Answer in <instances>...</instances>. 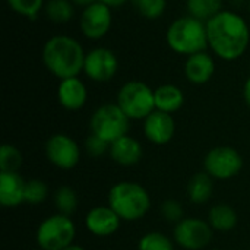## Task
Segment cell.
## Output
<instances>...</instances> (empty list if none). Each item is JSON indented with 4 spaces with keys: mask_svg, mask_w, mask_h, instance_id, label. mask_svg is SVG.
<instances>
[{
    "mask_svg": "<svg viewBox=\"0 0 250 250\" xmlns=\"http://www.w3.org/2000/svg\"><path fill=\"white\" fill-rule=\"evenodd\" d=\"M208 48L224 62L239 60L249 48L250 28L236 10L223 9L207 21Z\"/></svg>",
    "mask_w": 250,
    "mask_h": 250,
    "instance_id": "cell-1",
    "label": "cell"
},
{
    "mask_svg": "<svg viewBox=\"0 0 250 250\" xmlns=\"http://www.w3.org/2000/svg\"><path fill=\"white\" fill-rule=\"evenodd\" d=\"M85 57L82 44L66 34L50 37L41 51L44 67L59 81L79 76L83 72Z\"/></svg>",
    "mask_w": 250,
    "mask_h": 250,
    "instance_id": "cell-2",
    "label": "cell"
},
{
    "mask_svg": "<svg viewBox=\"0 0 250 250\" xmlns=\"http://www.w3.org/2000/svg\"><path fill=\"white\" fill-rule=\"evenodd\" d=\"M151 204L149 192L142 185L130 180L114 183L107 196V205L126 223L142 220L149 212Z\"/></svg>",
    "mask_w": 250,
    "mask_h": 250,
    "instance_id": "cell-3",
    "label": "cell"
},
{
    "mask_svg": "<svg viewBox=\"0 0 250 250\" xmlns=\"http://www.w3.org/2000/svg\"><path fill=\"white\" fill-rule=\"evenodd\" d=\"M166 42L171 51L186 57L195 53L207 51V22L190 15L180 16L168 25L166 32Z\"/></svg>",
    "mask_w": 250,
    "mask_h": 250,
    "instance_id": "cell-4",
    "label": "cell"
},
{
    "mask_svg": "<svg viewBox=\"0 0 250 250\" xmlns=\"http://www.w3.org/2000/svg\"><path fill=\"white\" fill-rule=\"evenodd\" d=\"M76 224L72 217L53 214L44 218L35 230L37 248L42 250H63L75 243Z\"/></svg>",
    "mask_w": 250,
    "mask_h": 250,
    "instance_id": "cell-5",
    "label": "cell"
},
{
    "mask_svg": "<svg viewBox=\"0 0 250 250\" xmlns=\"http://www.w3.org/2000/svg\"><path fill=\"white\" fill-rule=\"evenodd\" d=\"M117 105L130 120H145L155 111L154 89L142 81H127L120 86L116 97Z\"/></svg>",
    "mask_w": 250,
    "mask_h": 250,
    "instance_id": "cell-6",
    "label": "cell"
},
{
    "mask_svg": "<svg viewBox=\"0 0 250 250\" xmlns=\"http://www.w3.org/2000/svg\"><path fill=\"white\" fill-rule=\"evenodd\" d=\"M130 122L132 120L123 113L117 103H105L97 107L91 114L89 130L91 133L111 144L119 138L129 135Z\"/></svg>",
    "mask_w": 250,
    "mask_h": 250,
    "instance_id": "cell-7",
    "label": "cell"
},
{
    "mask_svg": "<svg viewBox=\"0 0 250 250\" xmlns=\"http://www.w3.org/2000/svg\"><path fill=\"white\" fill-rule=\"evenodd\" d=\"M243 168L242 154L229 145H220L209 149L204 158V171L214 180H230Z\"/></svg>",
    "mask_w": 250,
    "mask_h": 250,
    "instance_id": "cell-8",
    "label": "cell"
},
{
    "mask_svg": "<svg viewBox=\"0 0 250 250\" xmlns=\"http://www.w3.org/2000/svg\"><path fill=\"white\" fill-rule=\"evenodd\" d=\"M214 239V230L207 220L185 217L174 224L173 240L185 250H202L208 248Z\"/></svg>",
    "mask_w": 250,
    "mask_h": 250,
    "instance_id": "cell-9",
    "label": "cell"
},
{
    "mask_svg": "<svg viewBox=\"0 0 250 250\" xmlns=\"http://www.w3.org/2000/svg\"><path fill=\"white\" fill-rule=\"evenodd\" d=\"M44 152L50 164L63 171L73 170L81 161L79 144L66 133L51 135L45 141Z\"/></svg>",
    "mask_w": 250,
    "mask_h": 250,
    "instance_id": "cell-10",
    "label": "cell"
},
{
    "mask_svg": "<svg viewBox=\"0 0 250 250\" xmlns=\"http://www.w3.org/2000/svg\"><path fill=\"white\" fill-rule=\"evenodd\" d=\"M119 72V57L107 47H95L86 53L83 73L97 83L110 82Z\"/></svg>",
    "mask_w": 250,
    "mask_h": 250,
    "instance_id": "cell-11",
    "label": "cell"
},
{
    "mask_svg": "<svg viewBox=\"0 0 250 250\" xmlns=\"http://www.w3.org/2000/svg\"><path fill=\"white\" fill-rule=\"evenodd\" d=\"M113 23V12L107 4L97 1L85 9H82L79 16V29L88 40L104 38Z\"/></svg>",
    "mask_w": 250,
    "mask_h": 250,
    "instance_id": "cell-12",
    "label": "cell"
},
{
    "mask_svg": "<svg viewBox=\"0 0 250 250\" xmlns=\"http://www.w3.org/2000/svg\"><path fill=\"white\" fill-rule=\"evenodd\" d=\"M142 130L151 144L167 145L176 135V120L173 114L155 110L144 120Z\"/></svg>",
    "mask_w": 250,
    "mask_h": 250,
    "instance_id": "cell-13",
    "label": "cell"
},
{
    "mask_svg": "<svg viewBox=\"0 0 250 250\" xmlns=\"http://www.w3.org/2000/svg\"><path fill=\"white\" fill-rule=\"evenodd\" d=\"M122 220L108 205L91 208L85 215V227L95 237H110L120 229Z\"/></svg>",
    "mask_w": 250,
    "mask_h": 250,
    "instance_id": "cell-14",
    "label": "cell"
},
{
    "mask_svg": "<svg viewBox=\"0 0 250 250\" xmlns=\"http://www.w3.org/2000/svg\"><path fill=\"white\" fill-rule=\"evenodd\" d=\"M215 59L208 51L195 53L185 60L183 72L186 79L193 85H205L215 75Z\"/></svg>",
    "mask_w": 250,
    "mask_h": 250,
    "instance_id": "cell-15",
    "label": "cell"
},
{
    "mask_svg": "<svg viewBox=\"0 0 250 250\" xmlns=\"http://www.w3.org/2000/svg\"><path fill=\"white\" fill-rule=\"evenodd\" d=\"M57 101L67 111H78L85 107L88 101V88L79 78L62 79L57 86Z\"/></svg>",
    "mask_w": 250,
    "mask_h": 250,
    "instance_id": "cell-16",
    "label": "cell"
},
{
    "mask_svg": "<svg viewBox=\"0 0 250 250\" xmlns=\"http://www.w3.org/2000/svg\"><path fill=\"white\" fill-rule=\"evenodd\" d=\"M108 155L117 166L132 167L142 160L144 148L136 138L126 135L110 144Z\"/></svg>",
    "mask_w": 250,
    "mask_h": 250,
    "instance_id": "cell-17",
    "label": "cell"
},
{
    "mask_svg": "<svg viewBox=\"0 0 250 250\" xmlns=\"http://www.w3.org/2000/svg\"><path fill=\"white\" fill-rule=\"evenodd\" d=\"M26 180L19 173L0 171V205L3 208H18L25 204Z\"/></svg>",
    "mask_w": 250,
    "mask_h": 250,
    "instance_id": "cell-18",
    "label": "cell"
},
{
    "mask_svg": "<svg viewBox=\"0 0 250 250\" xmlns=\"http://www.w3.org/2000/svg\"><path fill=\"white\" fill-rule=\"evenodd\" d=\"M155 110L174 114L185 104V92L174 83H164L154 89Z\"/></svg>",
    "mask_w": 250,
    "mask_h": 250,
    "instance_id": "cell-19",
    "label": "cell"
},
{
    "mask_svg": "<svg viewBox=\"0 0 250 250\" xmlns=\"http://www.w3.org/2000/svg\"><path fill=\"white\" fill-rule=\"evenodd\" d=\"M186 195L188 199L195 205L208 204L214 195V179L205 171L193 174L188 183Z\"/></svg>",
    "mask_w": 250,
    "mask_h": 250,
    "instance_id": "cell-20",
    "label": "cell"
},
{
    "mask_svg": "<svg viewBox=\"0 0 250 250\" xmlns=\"http://www.w3.org/2000/svg\"><path fill=\"white\" fill-rule=\"evenodd\" d=\"M207 221L209 223L214 231L229 233L237 227L239 215H237V211L231 205L221 202V204H215L214 207H211Z\"/></svg>",
    "mask_w": 250,
    "mask_h": 250,
    "instance_id": "cell-21",
    "label": "cell"
},
{
    "mask_svg": "<svg viewBox=\"0 0 250 250\" xmlns=\"http://www.w3.org/2000/svg\"><path fill=\"white\" fill-rule=\"evenodd\" d=\"M75 4L72 0H47L44 13L47 19L56 25H64L75 16Z\"/></svg>",
    "mask_w": 250,
    "mask_h": 250,
    "instance_id": "cell-22",
    "label": "cell"
},
{
    "mask_svg": "<svg viewBox=\"0 0 250 250\" xmlns=\"http://www.w3.org/2000/svg\"><path fill=\"white\" fill-rule=\"evenodd\" d=\"M53 204H54V208L57 209L59 214L72 217L78 209L79 199H78V195H76L73 188L60 186L53 193Z\"/></svg>",
    "mask_w": 250,
    "mask_h": 250,
    "instance_id": "cell-23",
    "label": "cell"
},
{
    "mask_svg": "<svg viewBox=\"0 0 250 250\" xmlns=\"http://www.w3.org/2000/svg\"><path fill=\"white\" fill-rule=\"evenodd\" d=\"M224 0H186L188 15L198 18L204 22L214 18L223 10Z\"/></svg>",
    "mask_w": 250,
    "mask_h": 250,
    "instance_id": "cell-24",
    "label": "cell"
},
{
    "mask_svg": "<svg viewBox=\"0 0 250 250\" xmlns=\"http://www.w3.org/2000/svg\"><path fill=\"white\" fill-rule=\"evenodd\" d=\"M136 250H176V243L164 233L149 231L139 239Z\"/></svg>",
    "mask_w": 250,
    "mask_h": 250,
    "instance_id": "cell-25",
    "label": "cell"
},
{
    "mask_svg": "<svg viewBox=\"0 0 250 250\" xmlns=\"http://www.w3.org/2000/svg\"><path fill=\"white\" fill-rule=\"evenodd\" d=\"M23 164L22 152L12 144H3L0 148V171L19 173Z\"/></svg>",
    "mask_w": 250,
    "mask_h": 250,
    "instance_id": "cell-26",
    "label": "cell"
},
{
    "mask_svg": "<svg viewBox=\"0 0 250 250\" xmlns=\"http://www.w3.org/2000/svg\"><path fill=\"white\" fill-rule=\"evenodd\" d=\"M9 9L23 18L35 19L41 10H44V0H6Z\"/></svg>",
    "mask_w": 250,
    "mask_h": 250,
    "instance_id": "cell-27",
    "label": "cell"
},
{
    "mask_svg": "<svg viewBox=\"0 0 250 250\" xmlns=\"http://www.w3.org/2000/svg\"><path fill=\"white\" fill-rule=\"evenodd\" d=\"M47 198H48V186L45 182H42L41 179L26 180L25 204L37 207V205H41L42 202H45Z\"/></svg>",
    "mask_w": 250,
    "mask_h": 250,
    "instance_id": "cell-28",
    "label": "cell"
},
{
    "mask_svg": "<svg viewBox=\"0 0 250 250\" xmlns=\"http://www.w3.org/2000/svg\"><path fill=\"white\" fill-rule=\"evenodd\" d=\"M132 3L138 13L149 21L161 18L167 9V0H132Z\"/></svg>",
    "mask_w": 250,
    "mask_h": 250,
    "instance_id": "cell-29",
    "label": "cell"
},
{
    "mask_svg": "<svg viewBox=\"0 0 250 250\" xmlns=\"http://www.w3.org/2000/svg\"><path fill=\"white\" fill-rule=\"evenodd\" d=\"M160 214L166 221L177 224L185 218V208L182 202L176 199H166L160 205Z\"/></svg>",
    "mask_w": 250,
    "mask_h": 250,
    "instance_id": "cell-30",
    "label": "cell"
},
{
    "mask_svg": "<svg viewBox=\"0 0 250 250\" xmlns=\"http://www.w3.org/2000/svg\"><path fill=\"white\" fill-rule=\"evenodd\" d=\"M85 152L91 157V158H101L103 155H105L110 149V144L104 139H101L100 136L89 133V136L85 139L83 144Z\"/></svg>",
    "mask_w": 250,
    "mask_h": 250,
    "instance_id": "cell-31",
    "label": "cell"
},
{
    "mask_svg": "<svg viewBox=\"0 0 250 250\" xmlns=\"http://www.w3.org/2000/svg\"><path fill=\"white\" fill-rule=\"evenodd\" d=\"M243 100H245L246 105L250 108V76L243 83Z\"/></svg>",
    "mask_w": 250,
    "mask_h": 250,
    "instance_id": "cell-32",
    "label": "cell"
},
{
    "mask_svg": "<svg viewBox=\"0 0 250 250\" xmlns=\"http://www.w3.org/2000/svg\"><path fill=\"white\" fill-rule=\"evenodd\" d=\"M98 1H101V3H104V4H107L108 7H111V9H116V7H122L123 4H126L129 0H98Z\"/></svg>",
    "mask_w": 250,
    "mask_h": 250,
    "instance_id": "cell-33",
    "label": "cell"
},
{
    "mask_svg": "<svg viewBox=\"0 0 250 250\" xmlns=\"http://www.w3.org/2000/svg\"><path fill=\"white\" fill-rule=\"evenodd\" d=\"M98 0H72V3L76 6V7H82V9H85V7H88V6H91V4H94V3H97Z\"/></svg>",
    "mask_w": 250,
    "mask_h": 250,
    "instance_id": "cell-34",
    "label": "cell"
},
{
    "mask_svg": "<svg viewBox=\"0 0 250 250\" xmlns=\"http://www.w3.org/2000/svg\"><path fill=\"white\" fill-rule=\"evenodd\" d=\"M63 250H86L83 246H79V245H70L69 248H66V249H63Z\"/></svg>",
    "mask_w": 250,
    "mask_h": 250,
    "instance_id": "cell-35",
    "label": "cell"
},
{
    "mask_svg": "<svg viewBox=\"0 0 250 250\" xmlns=\"http://www.w3.org/2000/svg\"><path fill=\"white\" fill-rule=\"evenodd\" d=\"M248 9H249V12H250V0L248 1Z\"/></svg>",
    "mask_w": 250,
    "mask_h": 250,
    "instance_id": "cell-36",
    "label": "cell"
},
{
    "mask_svg": "<svg viewBox=\"0 0 250 250\" xmlns=\"http://www.w3.org/2000/svg\"><path fill=\"white\" fill-rule=\"evenodd\" d=\"M31 250H42V249H40V248H37V249H31Z\"/></svg>",
    "mask_w": 250,
    "mask_h": 250,
    "instance_id": "cell-37",
    "label": "cell"
}]
</instances>
